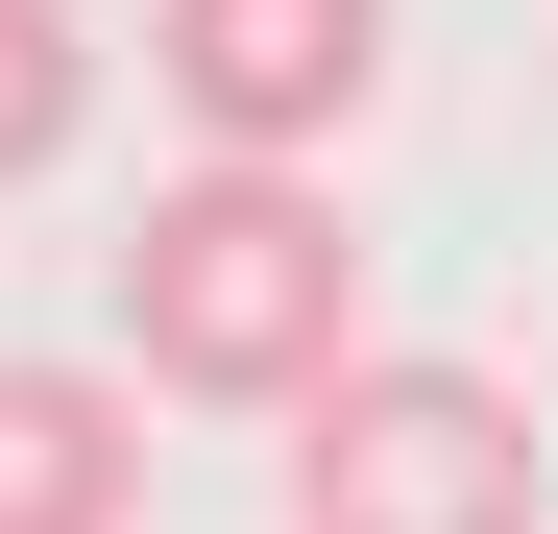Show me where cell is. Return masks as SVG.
Wrapping results in <instances>:
<instances>
[{
	"mask_svg": "<svg viewBox=\"0 0 558 534\" xmlns=\"http://www.w3.org/2000/svg\"><path fill=\"white\" fill-rule=\"evenodd\" d=\"M73 122H98V25L73 0H0V195L73 170Z\"/></svg>",
	"mask_w": 558,
	"mask_h": 534,
	"instance_id": "5b68a950",
	"label": "cell"
},
{
	"mask_svg": "<svg viewBox=\"0 0 558 534\" xmlns=\"http://www.w3.org/2000/svg\"><path fill=\"white\" fill-rule=\"evenodd\" d=\"M146 98L195 122V170H316L389 98V0H146Z\"/></svg>",
	"mask_w": 558,
	"mask_h": 534,
	"instance_id": "3957f363",
	"label": "cell"
},
{
	"mask_svg": "<svg viewBox=\"0 0 558 534\" xmlns=\"http://www.w3.org/2000/svg\"><path fill=\"white\" fill-rule=\"evenodd\" d=\"M292 534H534V389L389 340V365L292 437Z\"/></svg>",
	"mask_w": 558,
	"mask_h": 534,
	"instance_id": "7a4b0ae2",
	"label": "cell"
},
{
	"mask_svg": "<svg viewBox=\"0 0 558 534\" xmlns=\"http://www.w3.org/2000/svg\"><path fill=\"white\" fill-rule=\"evenodd\" d=\"M0 534H146V413H122V365H0Z\"/></svg>",
	"mask_w": 558,
	"mask_h": 534,
	"instance_id": "277c9868",
	"label": "cell"
},
{
	"mask_svg": "<svg viewBox=\"0 0 558 534\" xmlns=\"http://www.w3.org/2000/svg\"><path fill=\"white\" fill-rule=\"evenodd\" d=\"M389 340H364V219L316 195V170H170V195L122 219V389L170 413H340Z\"/></svg>",
	"mask_w": 558,
	"mask_h": 534,
	"instance_id": "6da1fadb",
	"label": "cell"
}]
</instances>
